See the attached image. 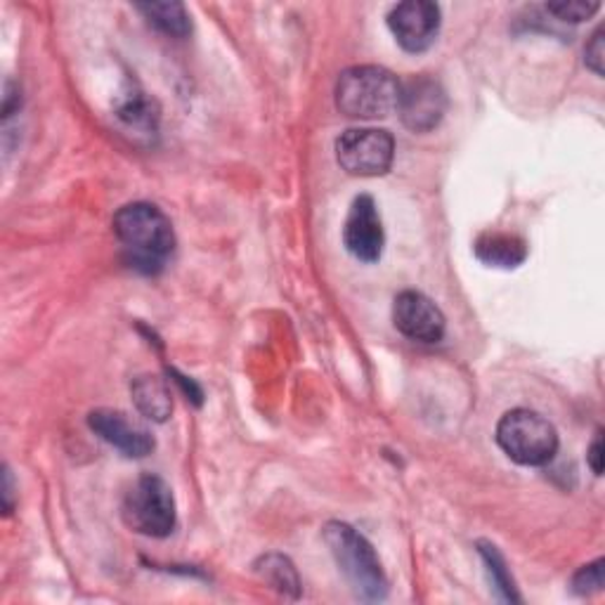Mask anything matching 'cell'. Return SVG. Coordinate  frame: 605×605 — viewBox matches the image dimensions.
I'll return each instance as SVG.
<instances>
[{
    "instance_id": "1",
    "label": "cell",
    "mask_w": 605,
    "mask_h": 605,
    "mask_svg": "<svg viewBox=\"0 0 605 605\" xmlns=\"http://www.w3.org/2000/svg\"><path fill=\"white\" fill-rule=\"evenodd\" d=\"M114 234L121 242L130 268L156 275L175 248V232L168 216L154 203H128L114 216Z\"/></svg>"
},
{
    "instance_id": "2",
    "label": "cell",
    "mask_w": 605,
    "mask_h": 605,
    "mask_svg": "<svg viewBox=\"0 0 605 605\" xmlns=\"http://www.w3.org/2000/svg\"><path fill=\"white\" fill-rule=\"evenodd\" d=\"M324 542H327L336 566L344 572L350 589L362 601L374 603L388 596V578L383 572L374 546L356 527L331 521L324 525Z\"/></svg>"
},
{
    "instance_id": "3",
    "label": "cell",
    "mask_w": 605,
    "mask_h": 605,
    "mask_svg": "<svg viewBox=\"0 0 605 605\" xmlns=\"http://www.w3.org/2000/svg\"><path fill=\"white\" fill-rule=\"evenodd\" d=\"M403 81L393 71L362 65L346 69L336 83V107L350 119H386L400 102Z\"/></svg>"
},
{
    "instance_id": "4",
    "label": "cell",
    "mask_w": 605,
    "mask_h": 605,
    "mask_svg": "<svg viewBox=\"0 0 605 605\" xmlns=\"http://www.w3.org/2000/svg\"><path fill=\"white\" fill-rule=\"evenodd\" d=\"M497 442L511 462L546 466L558 452V433L549 419L533 409H511L497 423Z\"/></svg>"
},
{
    "instance_id": "5",
    "label": "cell",
    "mask_w": 605,
    "mask_h": 605,
    "mask_svg": "<svg viewBox=\"0 0 605 605\" xmlns=\"http://www.w3.org/2000/svg\"><path fill=\"white\" fill-rule=\"evenodd\" d=\"M124 521L132 533L144 537H168L175 530V497L168 482L159 476L144 474L136 482L124 499Z\"/></svg>"
},
{
    "instance_id": "6",
    "label": "cell",
    "mask_w": 605,
    "mask_h": 605,
    "mask_svg": "<svg viewBox=\"0 0 605 605\" xmlns=\"http://www.w3.org/2000/svg\"><path fill=\"white\" fill-rule=\"evenodd\" d=\"M395 156V140L388 130L350 128L336 140V161L346 173L360 178L388 173Z\"/></svg>"
},
{
    "instance_id": "7",
    "label": "cell",
    "mask_w": 605,
    "mask_h": 605,
    "mask_svg": "<svg viewBox=\"0 0 605 605\" xmlns=\"http://www.w3.org/2000/svg\"><path fill=\"white\" fill-rule=\"evenodd\" d=\"M393 324L397 331L417 344H438L447 329L442 310L421 291L397 293L393 301Z\"/></svg>"
},
{
    "instance_id": "8",
    "label": "cell",
    "mask_w": 605,
    "mask_h": 605,
    "mask_svg": "<svg viewBox=\"0 0 605 605\" xmlns=\"http://www.w3.org/2000/svg\"><path fill=\"white\" fill-rule=\"evenodd\" d=\"M397 114L403 124L415 132H428L440 126L447 112V95L442 85L428 77H411L403 83Z\"/></svg>"
},
{
    "instance_id": "9",
    "label": "cell",
    "mask_w": 605,
    "mask_h": 605,
    "mask_svg": "<svg viewBox=\"0 0 605 605\" xmlns=\"http://www.w3.org/2000/svg\"><path fill=\"white\" fill-rule=\"evenodd\" d=\"M388 26L407 53H423L438 38L440 8L428 0H407L391 10Z\"/></svg>"
},
{
    "instance_id": "10",
    "label": "cell",
    "mask_w": 605,
    "mask_h": 605,
    "mask_svg": "<svg viewBox=\"0 0 605 605\" xmlns=\"http://www.w3.org/2000/svg\"><path fill=\"white\" fill-rule=\"evenodd\" d=\"M344 244L348 254L362 263L381 260L386 234H383L376 201L369 195H360L352 201L344 225Z\"/></svg>"
},
{
    "instance_id": "11",
    "label": "cell",
    "mask_w": 605,
    "mask_h": 605,
    "mask_svg": "<svg viewBox=\"0 0 605 605\" xmlns=\"http://www.w3.org/2000/svg\"><path fill=\"white\" fill-rule=\"evenodd\" d=\"M88 426L93 428L95 435H100L112 447L119 450L130 459H140V456L152 454L154 438L142 423L130 419L126 411L119 409H95L88 417Z\"/></svg>"
},
{
    "instance_id": "12",
    "label": "cell",
    "mask_w": 605,
    "mask_h": 605,
    "mask_svg": "<svg viewBox=\"0 0 605 605\" xmlns=\"http://www.w3.org/2000/svg\"><path fill=\"white\" fill-rule=\"evenodd\" d=\"M476 258L492 268H519L527 258V244L507 232H485L476 242Z\"/></svg>"
},
{
    "instance_id": "13",
    "label": "cell",
    "mask_w": 605,
    "mask_h": 605,
    "mask_svg": "<svg viewBox=\"0 0 605 605\" xmlns=\"http://www.w3.org/2000/svg\"><path fill=\"white\" fill-rule=\"evenodd\" d=\"M132 400H136L140 415L152 421H166L173 411V397L164 381L159 376H138L130 383Z\"/></svg>"
},
{
    "instance_id": "14",
    "label": "cell",
    "mask_w": 605,
    "mask_h": 605,
    "mask_svg": "<svg viewBox=\"0 0 605 605\" xmlns=\"http://www.w3.org/2000/svg\"><path fill=\"white\" fill-rule=\"evenodd\" d=\"M256 572L275 589V592L299 598L301 580L296 568H293V563L287 556H279V554L263 556L256 563Z\"/></svg>"
},
{
    "instance_id": "15",
    "label": "cell",
    "mask_w": 605,
    "mask_h": 605,
    "mask_svg": "<svg viewBox=\"0 0 605 605\" xmlns=\"http://www.w3.org/2000/svg\"><path fill=\"white\" fill-rule=\"evenodd\" d=\"M136 8L159 32L175 38H185L191 34V20L183 3H140Z\"/></svg>"
},
{
    "instance_id": "16",
    "label": "cell",
    "mask_w": 605,
    "mask_h": 605,
    "mask_svg": "<svg viewBox=\"0 0 605 605\" xmlns=\"http://www.w3.org/2000/svg\"><path fill=\"white\" fill-rule=\"evenodd\" d=\"M478 551L485 560V568H487V574H490V582L495 586V592L499 594L501 601H521L519 592H515V584H513V578L511 572L507 568V560L504 556L499 554V549L495 544L490 542H478Z\"/></svg>"
},
{
    "instance_id": "17",
    "label": "cell",
    "mask_w": 605,
    "mask_h": 605,
    "mask_svg": "<svg viewBox=\"0 0 605 605\" xmlns=\"http://www.w3.org/2000/svg\"><path fill=\"white\" fill-rule=\"evenodd\" d=\"M119 119L124 124H128L130 128L136 130H144V132H154L156 130V121L159 116L152 107V102L147 100L142 93H132L128 95L121 107H119Z\"/></svg>"
},
{
    "instance_id": "18",
    "label": "cell",
    "mask_w": 605,
    "mask_h": 605,
    "mask_svg": "<svg viewBox=\"0 0 605 605\" xmlns=\"http://www.w3.org/2000/svg\"><path fill=\"white\" fill-rule=\"evenodd\" d=\"M601 10V3H584V0H570V3H549L546 5V12H551L554 18L563 20V22H584L592 20L594 14Z\"/></svg>"
},
{
    "instance_id": "19",
    "label": "cell",
    "mask_w": 605,
    "mask_h": 605,
    "mask_svg": "<svg viewBox=\"0 0 605 605\" xmlns=\"http://www.w3.org/2000/svg\"><path fill=\"white\" fill-rule=\"evenodd\" d=\"M572 589L582 596H589L603 589V558L594 560V563L584 566L578 574L572 578Z\"/></svg>"
},
{
    "instance_id": "20",
    "label": "cell",
    "mask_w": 605,
    "mask_h": 605,
    "mask_svg": "<svg viewBox=\"0 0 605 605\" xmlns=\"http://www.w3.org/2000/svg\"><path fill=\"white\" fill-rule=\"evenodd\" d=\"M603 34H605L603 26L596 28L592 40H589L586 48H584V62H586L589 69L596 73V77H603V60H605V46H603L605 38H603Z\"/></svg>"
},
{
    "instance_id": "21",
    "label": "cell",
    "mask_w": 605,
    "mask_h": 605,
    "mask_svg": "<svg viewBox=\"0 0 605 605\" xmlns=\"http://www.w3.org/2000/svg\"><path fill=\"white\" fill-rule=\"evenodd\" d=\"M586 462H589V466H592L596 476H603V433H596L592 447H589Z\"/></svg>"
},
{
    "instance_id": "22",
    "label": "cell",
    "mask_w": 605,
    "mask_h": 605,
    "mask_svg": "<svg viewBox=\"0 0 605 605\" xmlns=\"http://www.w3.org/2000/svg\"><path fill=\"white\" fill-rule=\"evenodd\" d=\"M171 376H173V381L175 383H178V386L183 388V393L187 395V400H195L197 405H201V388L197 386V383L195 381H189L187 376H181L178 372H175V369H171V372H168Z\"/></svg>"
},
{
    "instance_id": "23",
    "label": "cell",
    "mask_w": 605,
    "mask_h": 605,
    "mask_svg": "<svg viewBox=\"0 0 605 605\" xmlns=\"http://www.w3.org/2000/svg\"><path fill=\"white\" fill-rule=\"evenodd\" d=\"M12 474H10V468L5 466L3 468V501H5V504H3V509H5V513L10 515L12 513Z\"/></svg>"
},
{
    "instance_id": "24",
    "label": "cell",
    "mask_w": 605,
    "mask_h": 605,
    "mask_svg": "<svg viewBox=\"0 0 605 605\" xmlns=\"http://www.w3.org/2000/svg\"><path fill=\"white\" fill-rule=\"evenodd\" d=\"M14 102H18V105H20V91L12 83H8L5 85V102H3V116H5V119H8V116H12V109H14L12 105H14Z\"/></svg>"
}]
</instances>
